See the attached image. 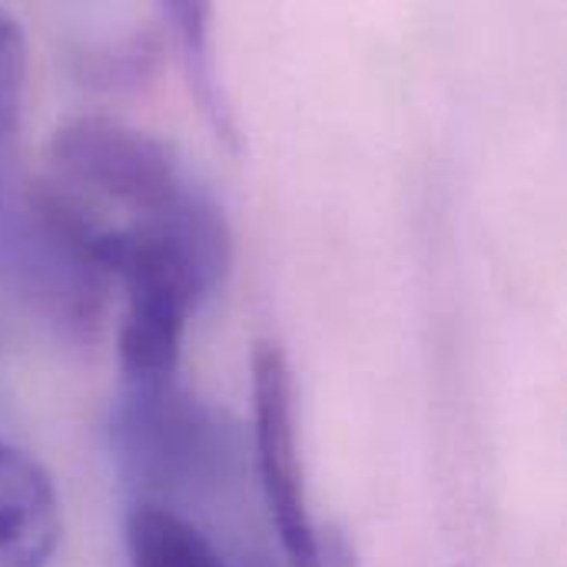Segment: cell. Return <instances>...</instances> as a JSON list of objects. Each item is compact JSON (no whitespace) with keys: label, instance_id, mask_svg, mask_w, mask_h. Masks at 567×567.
<instances>
[{"label":"cell","instance_id":"7","mask_svg":"<svg viewBox=\"0 0 567 567\" xmlns=\"http://www.w3.org/2000/svg\"><path fill=\"white\" fill-rule=\"evenodd\" d=\"M130 567H236L186 515L163 502H136L126 518Z\"/></svg>","mask_w":567,"mask_h":567},{"label":"cell","instance_id":"1","mask_svg":"<svg viewBox=\"0 0 567 567\" xmlns=\"http://www.w3.org/2000/svg\"><path fill=\"white\" fill-rule=\"evenodd\" d=\"M110 233L50 176L0 166V272L56 329L90 339L103 326Z\"/></svg>","mask_w":567,"mask_h":567},{"label":"cell","instance_id":"6","mask_svg":"<svg viewBox=\"0 0 567 567\" xmlns=\"http://www.w3.org/2000/svg\"><path fill=\"white\" fill-rule=\"evenodd\" d=\"M163 20L173 27L186 83L196 103L203 106V116L209 120L213 133L223 143L239 146V123L226 96V83L219 76V56L213 43V7L193 0H173L163 7Z\"/></svg>","mask_w":567,"mask_h":567},{"label":"cell","instance_id":"4","mask_svg":"<svg viewBox=\"0 0 567 567\" xmlns=\"http://www.w3.org/2000/svg\"><path fill=\"white\" fill-rule=\"evenodd\" d=\"M252 452L286 565L319 567L322 528L312 522L306 498L296 439V379L286 349L272 339H262L252 349Z\"/></svg>","mask_w":567,"mask_h":567},{"label":"cell","instance_id":"5","mask_svg":"<svg viewBox=\"0 0 567 567\" xmlns=\"http://www.w3.org/2000/svg\"><path fill=\"white\" fill-rule=\"evenodd\" d=\"M63 512L47 468L0 439V567H53Z\"/></svg>","mask_w":567,"mask_h":567},{"label":"cell","instance_id":"3","mask_svg":"<svg viewBox=\"0 0 567 567\" xmlns=\"http://www.w3.org/2000/svg\"><path fill=\"white\" fill-rule=\"evenodd\" d=\"M47 176L110 226L113 209L130 216L126 223H140L169 213L196 189L169 143L113 116L63 123L47 146Z\"/></svg>","mask_w":567,"mask_h":567},{"label":"cell","instance_id":"8","mask_svg":"<svg viewBox=\"0 0 567 567\" xmlns=\"http://www.w3.org/2000/svg\"><path fill=\"white\" fill-rule=\"evenodd\" d=\"M27 106V37L23 27L0 10V159L20 133Z\"/></svg>","mask_w":567,"mask_h":567},{"label":"cell","instance_id":"2","mask_svg":"<svg viewBox=\"0 0 567 567\" xmlns=\"http://www.w3.org/2000/svg\"><path fill=\"white\" fill-rule=\"evenodd\" d=\"M243 425L176 379L123 382L110 442L123 472L153 495L206 492L243 462Z\"/></svg>","mask_w":567,"mask_h":567},{"label":"cell","instance_id":"10","mask_svg":"<svg viewBox=\"0 0 567 567\" xmlns=\"http://www.w3.org/2000/svg\"><path fill=\"white\" fill-rule=\"evenodd\" d=\"M319 567H359L355 548L349 538L336 528H322V551H319Z\"/></svg>","mask_w":567,"mask_h":567},{"label":"cell","instance_id":"9","mask_svg":"<svg viewBox=\"0 0 567 567\" xmlns=\"http://www.w3.org/2000/svg\"><path fill=\"white\" fill-rule=\"evenodd\" d=\"M159 56V43L150 33H133L100 53L83 56L86 76L100 86H140L153 76Z\"/></svg>","mask_w":567,"mask_h":567}]
</instances>
